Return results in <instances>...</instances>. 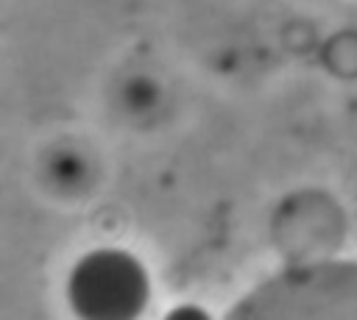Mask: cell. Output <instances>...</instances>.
I'll return each mask as SVG.
<instances>
[{"mask_svg": "<svg viewBox=\"0 0 357 320\" xmlns=\"http://www.w3.org/2000/svg\"><path fill=\"white\" fill-rule=\"evenodd\" d=\"M64 298L75 320H139L151 303V273L137 253L100 245L73 262Z\"/></svg>", "mask_w": 357, "mask_h": 320, "instance_id": "6da1fadb", "label": "cell"}, {"mask_svg": "<svg viewBox=\"0 0 357 320\" xmlns=\"http://www.w3.org/2000/svg\"><path fill=\"white\" fill-rule=\"evenodd\" d=\"M162 320H215V314H212L206 306H201V303L184 301V303H173V306L162 314Z\"/></svg>", "mask_w": 357, "mask_h": 320, "instance_id": "7a4b0ae2", "label": "cell"}]
</instances>
